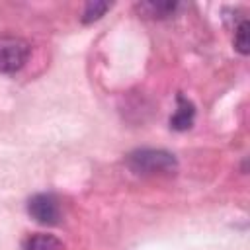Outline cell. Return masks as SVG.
Segmentation results:
<instances>
[{
	"mask_svg": "<svg viewBox=\"0 0 250 250\" xmlns=\"http://www.w3.org/2000/svg\"><path fill=\"white\" fill-rule=\"evenodd\" d=\"M27 213L33 221L45 227H53L61 219L59 199L53 193H35L27 201Z\"/></svg>",
	"mask_w": 250,
	"mask_h": 250,
	"instance_id": "obj_3",
	"label": "cell"
},
{
	"mask_svg": "<svg viewBox=\"0 0 250 250\" xmlns=\"http://www.w3.org/2000/svg\"><path fill=\"white\" fill-rule=\"evenodd\" d=\"M23 250H62V242L55 234L35 232L23 240Z\"/></svg>",
	"mask_w": 250,
	"mask_h": 250,
	"instance_id": "obj_6",
	"label": "cell"
},
{
	"mask_svg": "<svg viewBox=\"0 0 250 250\" xmlns=\"http://www.w3.org/2000/svg\"><path fill=\"white\" fill-rule=\"evenodd\" d=\"M178 2H170V0H148V2H139L137 10L141 16L146 18H154V20H162V18H170L176 10H178Z\"/></svg>",
	"mask_w": 250,
	"mask_h": 250,
	"instance_id": "obj_5",
	"label": "cell"
},
{
	"mask_svg": "<svg viewBox=\"0 0 250 250\" xmlns=\"http://www.w3.org/2000/svg\"><path fill=\"white\" fill-rule=\"evenodd\" d=\"M31 47L25 39L16 35H0V72L14 74L27 62Z\"/></svg>",
	"mask_w": 250,
	"mask_h": 250,
	"instance_id": "obj_2",
	"label": "cell"
},
{
	"mask_svg": "<svg viewBox=\"0 0 250 250\" xmlns=\"http://www.w3.org/2000/svg\"><path fill=\"white\" fill-rule=\"evenodd\" d=\"M234 49L240 55L250 53V23H248V20H242L234 27Z\"/></svg>",
	"mask_w": 250,
	"mask_h": 250,
	"instance_id": "obj_7",
	"label": "cell"
},
{
	"mask_svg": "<svg viewBox=\"0 0 250 250\" xmlns=\"http://www.w3.org/2000/svg\"><path fill=\"white\" fill-rule=\"evenodd\" d=\"M109 2H98V0H94V2H88L86 4V8H84V12H82V23H94V21H98L107 10H109Z\"/></svg>",
	"mask_w": 250,
	"mask_h": 250,
	"instance_id": "obj_8",
	"label": "cell"
},
{
	"mask_svg": "<svg viewBox=\"0 0 250 250\" xmlns=\"http://www.w3.org/2000/svg\"><path fill=\"white\" fill-rule=\"evenodd\" d=\"M125 162L135 174H143V176L174 174L178 170L176 156L164 148H137L127 154Z\"/></svg>",
	"mask_w": 250,
	"mask_h": 250,
	"instance_id": "obj_1",
	"label": "cell"
},
{
	"mask_svg": "<svg viewBox=\"0 0 250 250\" xmlns=\"http://www.w3.org/2000/svg\"><path fill=\"white\" fill-rule=\"evenodd\" d=\"M176 102H178V107H176L174 115L170 117V127L174 131H188L195 119V105L182 94L176 96Z\"/></svg>",
	"mask_w": 250,
	"mask_h": 250,
	"instance_id": "obj_4",
	"label": "cell"
}]
</instances>
